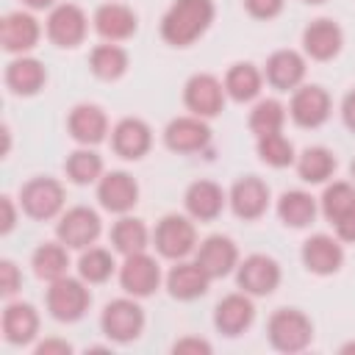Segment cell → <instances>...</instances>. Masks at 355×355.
Segmentation results:
<instances>
[{
    "label": "cell",
    "mask_w": 355,
    "mask_h": 355,
    "mask_svg": "<svg viewBox=\"0 0 355 355\" xmlns=\"http://www.w3.org/2000/svg\"><path fill=\"white\" fill-rule=\"evenodd\" d=\"M344 50V31L333 17H316L302 28V53L311 61H333Z\"/></svg>",
    "instance_id": "cell-21"
},
{
    "label": "cell",
    "mask_w": 355,
    "mask_h": 355,
    "mask_svg": "<svg viewBox=\"0 0 355 355\" xmlns=\"http://www.w3.org/2000/svg\"><path fill=\"white\" fill-rule=\"evenodd\" d=\"M255 297L244 294V291H233L225 294L216 305H214V327L219 336L225 338H239L244 336L252 322H255Z\"/></svg>",
    "instance_id": "cell-24"
},
{
    "label": "cell",
    "mask_w": 355,
    "mask_h": 355,
    "mask_svg": "<svg viewBox=\"0 0 355 355\" xmlns=\"http://www.w3.org/2000/svg\"><path fill=\"white\" fill-rule=\"evenodd\" d=\"M100 233H103V219L92 205L64 208V214L55 222V239L69 250H86L97 244Z\"/></svg>",
    "instance_id": "cell-11"
},
{
    "label": "cell",
    "mask_w": 355,
    "mask_h": 355,
    "mask_svg": "<svg viewBox=\"0 0 355 355\" xmlns=\"http://www.w3.org/2000/svg\"><path fill=\"white\" fill-rule=\"evenodd\" d=\"M233 275H236L239 291H244L250 297H269L280 288V280H283L280 263L266 252H252V255L241 258Z\"/></svg>",
    "instance_id": "cell-8"
},
{
    "label": "cell",
    "mask_w": 355,
    "mask_h": 355,
    "mask_svg": "<svg viewBox=\"0 0 355 355\" xmlns=\"http://www.w3.org/2000/svg\"><path fill=\"white\" fill-rule=\"evenodd\" d=\"M194 261L205 269V275L211 280H225L236 272L241 255H239V247L230 236L225 233H211L205 236L200 244H197V252H194Z\"/></svg>",
    "instance_id": "cell-20"
},
{
    "label": "cell",
    "mask_w": 355,
    "mask_h": 355,
    "mask_svg": "<svg viewBox=\"0 0 355 355\" xmlns=\"http://www.w3.org/2000/svg\"><path fill=\"white\" fill-rule=\"evenodd\" d=\"M28 11H50L55 6V0H19Z\"/></svg>",
    "instance_id": "cell-47"
},
{
    "label": "cell",
    "mask_w": 355,
    "mask_h": 355,
    "mask_svg": "<svg viewBox=\"0 0 355 355\" xmlns=\"http://www.w3.org/2000/svg\"><path fill=\"white\" fill-rule=\"evenodd\" d=\"M266 338L275 352L300 355L313 344V322L300 308H277L266 319Z\"/></svg>",
    "instance_id": "cell-2"
},
{
    "label": "cell",
    "mask_w": 355,
    "mask_h": 355,
    "mask_svg": "<svg viewBox=\"0 0 355 355\" xmlns=\"http://www.w3.org/2000/svg\"><path fill=\"white\" fill-rule=\"evenodd\" d=\"M214 139V130L208 125V119L194 116V114H183L166 122L164 128V147L178 153V155H194L202 153Z\"/></svg>",
    "instance_id": "cell-16"
},
{
    "label": "cell",
    "mask_w": 355,
    "mask_h": 355,
    "mask_svg": "<svg viewBox=\"0 0 355 355\" xmlns=\"http://www.w3.org/2000/svg\"><path fill=\"white\" fill-rule=\"evenodd\" d=\"M222 83H225L227 100L244 105V103H255L261 97L266 80H263V69H258L252 61H236L227 67Z\"/></svg>",
    "instance_id": "cell-30"
},
{
    "label": "cell",
    "mask_w": 355,
    "mask_h": 355,
    "mask_svg": "<svg viewBox=\"0 0 355 355\" xmlns=\"http://www.w3.org/2000/svg\"><path fill=\"white\" fill-rule=\"evenodd\" d=\"M333 114V97L324 86L319 83H302L300 89L291 92L288 100V116L297 128L302 130H316L322 128Z\"/></svg>",
    "instance_id": "cell-10"
},
{
    "label": "cell",
    "mask_w": 355,
    "mask_h": 355,
    "mask_svg": "<svg viewBox=\"0 0 355 355\" xmlns=\"http://www.w3.org/2000/svg\"><path fill=\"white\" fill-rule=\"evenodd\" d=\"M302 3H308V6H322V3H327V0H302Z\"/></svg>",
    "instance_id": "cell-50"
},
{
    "label": "cell",
    "mask_w": 355,
    "mask_h": 355,
    "mask_svg": "<svg viewBox=\"0 0 355 355\" xmlns=\"http://www.w3.org/2000/svg\"><path fill=\"white\" fill-rule=\"evenodd\" d=\"M64 175L75 186H97V180L105 175V161L94 147H78L64 158Z\"/></svg>",
    "instance_id": "cell-35"
},
{
    "label": "cell",
    "mask_w": 355,
    "mask_h": 355,
    "mask_svg": "<svg viewBox=\"0 0 355 355\" xmlns=\"http://www.w3.org/2000/svg\"><path fill=\"white\" fill-rule=\"evenodd\" d=\"M44 308L50 313V319L61 322V324H75L80 322L89 308H92V291L89 283L83 277H72L64 275L53 283H47L44 291Z\"/></svg>",
    "instance_id": "cell-5"
},
{
    "label": "cell",
    "mask_w": 355,
    "mask_h": 355,
    "mask_svg": "<svg viewBox=\"0 0 355 355\" xmlns=\"http://www.w3.org/2000/svg\"><path fill=\"white\" fill-rule=\"evenodd\" d=\"M44 36L58 50H75L89 36V17L78 3H55L44 19Z\"/></svg>",
    "instance_id": "cell-7"
},
{
    "label": "cell",
    "mask_w": 355,
    "mask_h": 355,
    "mask_svg": "<svg viewBox=\"0 0 355 355\" xmlns=\"http://www.w3.org/2000/svg\"><path fill=\"white\" fill-rule=\"evenodd\" d=\"M144 324H147L144 308L130 294L105 302L103 311H100V330H103V336L111 344H119V347L139 341L141 333H144Z\"/></svg>",
    "instance_id": "cell-6"
},
{
    "label": "cell",
    "mask_w": 355,
    "mask_h": 355,
    "mask_svg": "<svg viewBox=\"0 0 355 355\" xmlns=\"http://www.w3.org/2000/svg\"><path fill=\"white\" fill-rule=\"evenodd\" d=\"M300 261L305 266V272L316 275V277H330V275H338L344 261H347V252H344V241L333 233H313L302 241L300 247Z\"/></svg>",
    "instance_id": "cell-14"
},
{
    "label": "cell",
    "mask_w": 355,
    "mask_h": 355,
    "mask_svg": "<svg viewBox=\"0 0 355 355\" xmlns=\"http://www.w3.org/2000/svg\"><path fill=\"white\" fill-rule=\"evenodd\" d=\"M75 269H78V277H83L89 286H103V283H108L119 272L116 258H114V250L94 247V244L86 247V250H80Z\"/></svg>",
    "instance_id": "cell-36"
},
{
    "label": "cell",
    "mask_w": 355,
    "mask_h": 355,
    "mask_svg": "<svg viewBox=\"0 0 355 355\" xmlns=\"http://www.w3.org/2000/svg\"><path fill=\"white\" fill-rule=\"evenodd\" d=\"M197 222L189 214H164L153 227V247L164 261H183L197 252Z\"/></svg>",
    "instance_id": "cell-4"
},
{
    "label": "cell",
    "mask_w": 355,
    "mask_h": 355,
    "mask_svg": "<svg viewBox=\"0 0 355 355\" xmlns=\"http://www.w3.org/2000/svg\"><path fill=\"white\" fill-rule=\"evenodd\" d=\"M286 119H288V108L277 97H258L250 108L247 128L258 139V136H269V133H283Z\"/></svg>",
    "instance_id": "cell-37"
},
{
    "label": "cell",
    "mask_w": 355,
    "mask_h": 355,
    "mask_svg": "<svg viewBox=\"0 0 355 355\" xmlns=\"http://www.w3.org/2000/svg\"><path fill=\"white\" fill-rule=\"evenodd\" d=\"M241 6H244V11H247L252 19L269 22V19H275V17L283 14L286 0H241Z\"/></svg>",
    "instance_id": "cell-41"
},
{
    "label": "cell",
    "mask_w": 355,
    "mask_h": 355,
    "mask_svg": "<svg viewBox=\"0 0 355 355\" xmlns=\"http://www.w3.org/2000/svg\"><path fill=\"white\" fill-rule=\"evenodd\" d=\"M216 17L214 0H172L158 22V33L169 47H191L200 42Z\"/></svg>",
    "instance_id": "cell-1"
},
{
    "label": "cell",
    "mask_w": 355,
    "mask_h": 355,
    "mask_svg": "<svg viewBox=\"0 0 355 355\" xmlns=\"http://www.w3.org/2000/svg\"><path fill=\"white\" fill-rule=\"evenodd\" d=\"M305 75H308V58L305 53L300 50H291V47H280L275 53L266 55V64H263V80L269 89L286 94V92H294L305 83Z\"/></svg>",
    "instance_id": "cell-15"
},
{
    "label": "cell",
    "mask_w": 355,
    "mask_h": 355,
    "mask_svg": "<svg viewBox=\"0 0 355 355\" xmlns=\"http://www.w3.org/2000/svg\"><path fill=\"white\" fill-rule=\"evenodd\" d=\"M130 69V55L122 44L116 42H100L89 50V72L97 78V80H105V83H114L119 78H125Z\"/></svg>",
    "instance_id": "cell-33"
},
{
    "label": "cell",
    "mask_w": 355,
    "mask_h": 355,
    "mask_svg": "<svg viewBox=\"0 0 355 355\" xmlns=\"http://www.w3.org/2000/svg\"><path fill=\"white\" fill-rule=\"evenodd\" d=\"M211 277L205 275V269L194 261V258H183V261H172L169 272L164 275V288L172 300L178 302H194L200 297L208 294L211 288Z\"/></svg>",
    "instance_id": "cell-23"
},
{
    "label": "cell",
    "mask_w": 355,
    "mask_h": 355,
    "mask_svg": "<svg viewBox=\"0 0 355 355\" xmlns=\"http://www.w3.org/2000/svg\"><path fill=\"white\" fill-rule=\"evenodd\" d=\"M3 83L14 97H36L47 86V67L33 55H14L3 69Z\"/></svg>",
    "instance_id": "cell-28"
},
{
    "label": "cell",
    "mask_w": 355,
    "mask_h": 355,
    "mask_svg": "<svg viewBox=\"0 0 355 355\" xmlns=\"http://www.w3.org/2000/svg\"><path fill=\"white\" fill-rule=\"evenodd\" d=\"M111 150L122 161H141L153 147V128L141 116H122L111 128Z\"/></svg>",
    "instance_id": "cell-27"
},
{
    "label": "cell",
    "mask_w": 355,
    "mask_h": 355,
    "mask_svg": "<svg viewBox=\"0 0 355 355\" xmlns=\"http://www.w3.org/2000/svg\"><path fill=\"white\" fill-rule=\"evenodd\" d=\"M255 153H258L261 164H266L272 169H286V166H294V161H297V150H294L291 139L283 136V133L258 136L255 139Z\"/></svg>",
    "instance_id": "cell-39"
},
{
    "label": "cell",
    "mask_w": 355,
    "mask_h": 355,
    "mask_svg": "<svg viewBox=\"0 0 355 355\" xmlns=\"http://www.w3.org/2000/svg\"><path fill=\"white\" fill-rule=\"evenodd\" d=\"M269 202H272L269 183L263 178H258V175L236 178L230 191H227V208L241 222H258L269 211Z\"/></svg>",
    "instance_id": "cell-13"
},
{
    "label": "cell",
    "mask_w": 355,
    "mask_h": 355,
    "mask_svg": "<svg viewBox=\"0 0 355 355\" xmlns=\"http://www.w3.org/2000/svg\"><path fill=\"white\" fill-rule=\"evenodd\" d=\"M183 208L200 225L216 222L222 216V211L227 208V191L216 180H208V178L191 180L183 191Z\"/></svg>",
    "instance_id": "cell-22"
},
{
    "label": "cell",
    "mask_w": 355,
    "mask_h": 355,
    "mask_svg": "<svg viewBox=\"0 0 355 355\" xmlns=\"http://www.w3.org/2000/svg\"><path fill=\"white\" fill-rule=\"evenodd\" d=\"M349 180L355 183V158H352V164H349Z\"/></svg>",
    "instance_id": "cell-49"
},
{
    "label": "cell",
    "mask_w": 355,
    "mask_h": 355,
    "mask_svg": "<svg viewBox=\"0 0 355 355\" xmlns=\"http://www.w3.org/2000/svg\"><path fill=\"white\" fill-rule=\"evenodd\" d=\"M39 327H42V319H39V311L31 302H22V300H8L6 302V308L0 313V333H3L6 344L31 347L39 338Z\"/></svg>",
    "instance_id": "cell-25"
},
{
    "label": "cell",
    "mask_w": 355,
    "mask_h": 355,
    "mask_svg": "<svg viewBox=\"0 0 355 355\" xmlns=\"http://www.w3.org/2000/svg\"><path fill=\"white\" fill-rule=\"evenodd\" d=\"M333 233H336L344 244H355V205L333 225Z\"/></svg>",
    "instance_id": "cell-45"
},
{
    "label": "cell",
    "mask_w": 355,
    "mask_h": 355,
    "mask_svg": "<svg viewBox=\"0 0 355 355\" xmlns=\"http://www.w3.org/2000/svg\"><path fill=\"white\" fill-rule=\"evenodd\" d=\"M92 28L94 33L103 39V42H128L136 36L139 31V14L128 6V3H119V0H108V3H100L92 14Z\"/></svg>",
    "instance_id": "cell-19"
},
{
    "label": "cell",
    "mask_w": 355,
    "mask_h": 355,
    "mask_svg": "<svg viewBox=\"0 0 355 355\" xmlns=\"http://www.w3.org/2000/svg\"><path fill=\"white\" fill-rule=\"evenodd\" d=\"M341 122L347 125V130L349 133H355V86L344 94V100H341Z\"/></svg>",
    "instance_id": "cell-46"
},
{
    "label": "cell",
    "mask_w": 355,
    "mask_h": 355,
    "mask_svg": "<svg viewBox=\"0 0 355 355\" xmlns=\"http://www.w3.org/2000/svg\"><path fill=\"white\" fill-rule=\"evenodd\" d=\"M355 205V183L352 180H333L324 183V191L319 197V214L336 225L349 208Z\"/></svg>",
    "instance_id": "cell-38"
},
{
    "label": "cell",
    "mask_w": 355,
    "mask_h": 355,
    "mask_svg": "<svg viewBox=\"0 0 355 355\" xmlns=\"http://www.w3.org/2000/svg\"><path fill=\"white\" fill-rule=\"evenodd\" d=\"M31 266H33V275L42 280V283H53L64 275H69V247L61 244L58 239L55 241H42L33 255H31Z\"/></svg>",
    "instance_id": "cell-34"
},
{
    "label": "cell",
    "mask_w": 355,
    "mask_h": 355,
    "mask_svg": "<svg viewBox=\"0 0 355 355\" xmlns=\"http://www.w3.org/2000/svg\"><path fill=\"white\" fill-rule=\"evenodd\" d=\"M19 211L33 222H50L58 219L67 208V189L58 178L36 175L19 186Z\"/></svg>",
    "instance_id": "cell-3"
},
{
    "label": "cell",
    "mask_w": 355,
    "mask_h": 355,
    "mask_svg": "<svg viewBox=\"0 0 355 355\" xmlns=\"http://www.w3.org/2000/svg\"><path fill=\"white\" fill-rule=\"evenodd\" d=\"M108 244L122 258L136 255V252H147L153 247V230L147 227L144 219L130 216V214H122L111 225V230H108Z\"/></svg>",
    "instance_id": "cell-29"
},
{
    "label": "cell",
    "mask_w": 355,
    "mask_h": 355,
    "mask_svg": "<svg viewBox=\"0 0 355 355\" xmlns=\"http://www.w3.org/2000/svg\"><path fill=\"white\" fill-rule=\"evenodd\" d=\"M116 277H119L122 291L130 294V297H136V300L153 297V294L161 288V283H164L161 263H158V258L150 255V252H136V255L122 258Z\"/></svg>",
    "instance_id": "cell-12"
},
{
    "label": "cell",
    "mask_w": 355,
    "mask_h": 355,
    "mask_svg": "<svg viewBox=\"0 0 355 355\" xmlns=\"http://www.w3.org/2000/svg\"><path fill=\"white\" fill-rule=\"evenodd\" d=\"M67 133L78 147H97L111 136L108 114L97 103H78L67 114Z\"/></svg>",
    "instance_id": "cell-17"
},
{
    "label": "cell",
    "mask_w": 355,
    "mask_h": 355,
    "mask_svg": "<svg viewBox=\"0 0 355 355\" xmlns=\"http://www.w3.org/2000/svg\"><path fill=\"white\" fill-rule=\"evenodd\" d=\"M225 103H227L225 83H222V78H216L211 72H194L183 83V105L194 116L216 119L225 111Z\"/></svg>",
    "instance_id": "cell-9"
},
{
    "label": "cell",
    "mask_w": 355,
    "mask_h": 355,
    "mask_svg": "<svg viewBox=\"0 0 355 355\" xmlns=\"http://www.w3.org/2000/svg\"><path fill=\"white\" fill-rule=\"evenodd\" d=\"M277 219L291 227V230H302V227H311L319 216V197H313L311 191L305 189H288L277 197Z\"/></svg>",
    "instance_id": "cell-31"
},
{
    "label": "cell",
    "mask_w": 355,
    "mask_h": 355,
    "mask_svg": "<svg viewBox=\"0 0 355 355\" xmlns=\"http://www.w3.org/2000/svg\"><path fill=\"white\" fill-rule=\"evenodd\" d=\"M42 39V25L33 17V11L19 8L8 11L0 19V47L8 55H28Z\"/></svg>",
    "instance_id": "cell-26"
},
{
    "label": "cell",
    "mask_w": 355,
    "mask_h": 355,
    "mask_svg": "<svg viewBox=\"0 0 355 355\" xmlns=\"http://www.w3.org/2000/svg\"><path fill=\"white\" fill-rule=\"evenodd\" d=\"M17 208H19V202L14 200V197H8V194H3L0 197V236H8L14 227H17Z\"/></svg>",
    "instance_id": "cell-43"
},
{
    "label": "cell",
    "mask_w": 355,
    "mask_h": 355,
    "mask_svg": "<svg viewBox=\"0 0 355 355\" xmlns=\"http://www.w3.org/2000/svg\"><path fill=\"white\" fill-rule=\"evenodd\" d=\"M172 352L175 355H211L214 347H211V341H205L200 336H183L172 344Z\"/></svg>",
    "instance_id": "cell-42"
},
{
    "label": "cell",
    "mask_w": 355,
    "mask_h": 355,
    "mask_svg": "<svg viewBox=\"0 0 355 355\" xmlns=\"http://www.w3.org/2000/svg\"><path fill=\"white\" fill-rule=\"evenodd\" d=\"M139 197H141L139 180L125 169H111L97 180V202L103 211L114 216L130 214L139 205Z\"/></svg>",
    "instance_id": "cell-18"
},
{
    "label": "cell",
    "mask_w": 355,
    "mask_h": 355,
    "mask_svg": "<svg viewBox=\"0 0 355 355\" xmlns=\"http://www.w3.org/2000/svg\"><path fill=\"white\" fill-rule=\"evenodd\" d=\"M347 352H355V341H349V344L341 347V355H347Z\"/></svg>",
    "instance_id": "cell-48"
},
{
    "label": "cell",
    "mask_w": 355,
    "mask_h": 355,
    "mask_svg": "<svg viewBox=\"0 0 355 355\" xmlns=\"http://www.w3.org/2000/svg\"><path fill=\"white\" fill-rule=\"evenodd\" d=\"M294 169L300 175L302 183H311V186H324L333 180L336 169H338V158L330 147L324 144H311L305 147L302 153H297V161H294Z\"/></svg>",
    "instance_id": "cell-32"
},
{
    "label": "cell",
    "mask_w": 355,
    "mask_h": 355,
    "mask_svg": "<svg viewBox=\"0 0 355 355\" xmlns=\"http://www.w3.org/2000/svg\"><path fill=\"white\" fill-rule=\"evenodd\" d=\"M33 352H36V355H72L75 347H72L67 338L50 336V338H44V341H36V344H33Z\"/></svg>",
    "instance_id": "cell-44"
},
{
    "label": "cell",
    "mask_w": 355,
    "mask_h": 355,
    "mask_svg": "<svg viewBox=\"0 0 355 355\" xmlns=\"http://www.w3.org/2000/svg\"><path fill=\"white\" fill-rule=\"evenodd\" d=\"M19 288H22V272H19V266L11 258H3L0 261V297L3 300H11Z\"/></svg>",
    "instance_id": "cell-40"
}]
</instances>
